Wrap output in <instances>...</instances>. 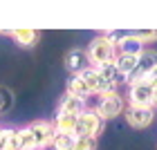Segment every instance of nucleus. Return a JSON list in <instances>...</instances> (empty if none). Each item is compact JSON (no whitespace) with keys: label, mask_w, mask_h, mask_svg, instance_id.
Instances as JSON below:
<instances>
[{"label":"nucleus","mask_w":157,"mask_h":150,"mask_svg":"<svg viewBox=\"0 0 157 150\" xmlns=\"http://www.w3.org/2000/svg\"><path fill=\"white\" fill-rule=\"evenodd\" d=\"M94 110L101 114L103 119H115V117H119V114L124 112V96H121L117 90L108 92V94H101V99H99Z\"/></svg>","instance_id":"6"},{"label":"nucleus","mask_w":157,"mask_h":150,"mask_svg":"<svg viewBox=\"0 0 157 150\" xmlns=\"http://www.w3.org/2000/svg\"><path fill=\"white\" fill-rule=\"evenodd\" d=\"M18 141H20V150H38L36 137H34V132L29 130V128L18 130Z\"/></svg>","instance_id":"17"},{"label":"nucleus","mask_w":157,"mask_h":150,"mask_svg":"<svg viewBox=\"0 0 157 150\" xmlns=\"http://www.w3.org/2000/svg\"><path fill=\"white\" fill-rule=\"evenodd\" d=\"M141 56V54H139ZM139 56H132V54H117V58H115V65L119 69V74L121 76H130L135 72V67H137V61H139Z\"/></svg>","instance_id":"12"},{"label":"nucleus","mask_w":157,"mask_h":150,"mask_svg":"<svg viewBox=\"0 0 157 150\" xmlns=\"http://www.w3.org/2000/svg\"><path fill=\"white\" fill-rule=\"evenodd\" d=\"M65 92L67 94H72V96H78V99H85L90 94V90H88V85H85V81L78 74H72L67 78V83H65Z\"/></svg>","instance_id":"15"},{"label":"nucleus","mask_w":157,"mask_h":150,"mask_svg":"<svg viewBox=\"0 0 157 150\" xmlns=\"http://www.w3.org/2000/svg\"><path fill=\"white\" fill-rule=\"evenodd\" d=\"M76 123H78V117H74V114L56 112L54 117V128L61 134H76Z\"/></svg>","instance_id":"11"},{"label":"nucleus","mask_w":157,"mask_h":150,"mask_svg":"<svg viewBox=\"0 0 157 150\" xmlns=\"http://www.w3.org/2000/svg\"><path fill=\"white\" fill-rule=\"evenodd\" d=\"M155 105H157V90H155Z\"/></svg>","instance_id":"24"},{"label":"nucleus","mask_w":157,"mask_h":150,"mask_svg":"<svg viewBox=\"0 0 157 150\" xmlns=\"http://www.w3.org/2000/svg\"><path fill=\"white\" fill-rule=\"evenodd\" d=\"M135 38L141 40L144 45L153 43V40H157V29H135Z\"/></svg>","instance_id":"19"},{"label":"nucleus","mask_w":157,"mask_h":150,"mask_svg":"<svg viewBox=\"0 0 157 150\" xmlns=\"http://www.w3.org/2000/svg\"><path fill=\"white\" fill-rule=\"evenodd\" d=\"M85 81V85H88V90H90V94H108V92H115V85L117 83H112L108 81L101 72H99L97 67H88V69H83L81 74H78Z\"/></svg>","instance_id":"4"},{"label":"nucleus","mask_w":157,"mask_h":150,"mask_svg":"<svg viewBox=\"0 0 157 150\" xmlns=\"http://www.w3.org/2000/svg\"><path fill=\"white\" fill-rule=\"evenodd\" d=\"M5 34H9V36L16 40L18 45H23V47L36 45V40L40 38V34L36 29H13V32H5Z\"/></svg>","instance_id":"13"},{"label":"nucleus","mask_w":157,"mask_h":150,"mask_svg":"<svg viewBox=\"0 0 157 150\" xmlns=\"http://www.w3.org/2000/svg\"><path fill=\"white\" fill-rule=\"evenodd\" d=\"M155 67H157V52H155V49H144V54H141L139 61H137L135 72L126 78V83H128V85H135V83L146 81Z\"/></svg>","instance_id":"5"},{"label":"nucleus","mask_w":157,"mask_h":150,"mask_svg":"<svg viewBox=\"0 0 157 150\" xmlns=\"http://www.w3.org/2000/svg\"><path fill=\"white\" fill-rule=\"evenodd\" d=\"M27 128H29V130L34 132V137H36L38 150L52 146V141H54V137H56V128L49 123V121H34V123H29Z\"/></svg>","instance_id":"8"},{"label":"nucleus","mask_w":157,"mask_h":150,"mask_svg":"<svg viewBox=\"0 0 157 150\" xmlns=\"http://www.w3.org/2000/svg\"><path fill=\"white\" fill-rule=\"evenodd\" d=\"M9 134H11V128H0V150H5Z\"/></svg>","instance_id":"22"},{"label":"nucleus","mask_w":157,"mask_h":150,"mask_svg":"<svg viewBox=\"0 0 157 150\" xmlns=\"http://www.w3.org/2000/svg\"><path fill=\"white\" fill-rule=\"evenodd\" d=\"M128 103L132 108H153L155 105V88L148 81L130 85V90H128Z\"/></svg>","instance_id":"3"},{"label":"nucleus","mask_w":157,"mask_h":150,"mask_svg":"<svg viewBox=\"0 0 157 150\" xmlns=\"http://www.w3.org/2000/svg\"><path fill=\"white\" fill-rule=\"evenodd\" d=\"M56 112H63V114H74V117H81L85 112V99H78L72 94H63L61 101H59V110Z\"/></svg>","instance_id":"9"},{"label":"nucleus","mask_w":157,"mask_h":150,"mask_svg":"<svg viewBox=\"0 0 157 150\" xmlns=\"http://www.w3.org/2000/svg\"><path fill=\"white\" fill-rule=\"evenodd\" d=\"M117 54H132V56L144 54V43L135 38V29H132V36L124 38V40L117 45Z\"/></svg>","instance_id":"14"},{"label":"nucleus","mask_w":157,"mask_h":150,"mask_svg":"<svg viewBox=\"0 0 157 150\" xmlns=\"http://www.w3.org/2000/svg\"><path fill=\"white\" fill-rule=\"evenodd\" d=\"M88 56H90V63L94 67L99 65H105V63H112L117 58V45L115 43H110L105 36H97L94 40L88 45Z\"/></svg>","instance_id":"1"},{"label":"nucleus","mask_w":157,"mask_h":150,"mask_svg":"<svg viewBox=\"0 0 157 150\" xmlns=\"http://www.w3.org/2000/svg\"><path fill=\"white\" fill-rule=\"evenodd\" d=\"M74 146H76V134H61V132H56V137L52 141L54 150H72Z\"/></svg>","instance_id":"16"},{"label":"nucleus","mask_w":157,"mask_h":150,"mask_svg":"<svg viewBox=\"0 0 157 150\" xmlns=\"http://www.w3.org/2000/svg\"><path fill=\"white\" fill-rule=\"evenodd\" d=\"M0 34H2V32H0Z\"/></svg>","instance_id":"26"},{"label":"nucleus","mask_w":157,"mask_h":150,"mask_svg":"<svg viewBox=\"0 0 157 150\" xmlns=\"http://www.w3.org/2000/svg\"><path fill=\"white\" fill-rule=\"evenodd\" d=\"M153 119H155L153 108H132V105H128V110H126V121H128L130 128H135V130L148 128L153 123Z\"/></svg>","instance_id":"7"},{"label":"nucleus","mask_w":157,"mask_h":150,"mask_svg":"<svg viewBox=\"0 0 157 150\" xmlns=\"http://www.w3.org/2000/svg\"><path fill=\"white\" fill-rule=\"evenodd\" d=\"M97 69H99L105 78H108V81L119 83V76H121V74H119V69H117V65H115V61H112V63H105V65H99Z\"/></svg>","instance_id":"18"},{"label":"nucleus","mask_w":157,"mask_h":150,"mask_svg":"<svg viewBox=\"0 0 157 150\" xmlns=\"http://www.w3.org/2000/svg\"><path fill=\"white\" fill-rule=\"evenodd\" d=\"M103 123H105V119L97 110H85L81 117H78L76 137H92V139H97L99 134H101V130H103Z\"/></svg>","instance_id":"2"},{"label":"nucleus","mask_w":157,"mask_h":150,"mask_svg":"<svg viewBox=\"0 0 157 150\" xmlns=\"http://www.w3.org/2000/svg\"><path fill=\"white\" fill-rule=\"evenodd\" d=\"M72 150H76V148H72Z\"/></svg>","instance_id":"25"},{"label":"nucleus","mask_w":157,"mask_h":150,"mask_svg":"<svg viewBox=\"0 0 157 150\" xmlns=\"http://www.w3.org/2000/svg\"><path fill=\"white\" fill-rule=\"evenodd\" d=\"M146 81H148V83H151V85H153V88L157 90V67H155V69H153V72H151V76H148V78H146Z\"/></svg>","instance_id":"23"},{"label":"nucleus","mask_w":157,"mask_h":150,"mask_svg":"<svg viewBox=\"0 0 157 150\" xmlns=\"http://www.w3.org/2000/svg\"><path fill=\"white\" fill-rule=\"evenodd\" d=\"M65 65H67V69L81 74L83 69L90 67V56H88V52H83V49H72V52L65 56Z\"/></svg>","instance_id":"10"},{"label":"nucleus","mask_w":157,"mask_h":150,"mask_svg":"<svg viewBox=\"0 0 157 150\" xmlns=\"http://www.w3.org/2000/svg\"><path fill=\"white\" fill-rule=\"evenodd\" d=\"M11 105V99H9V92L7 90H0V112H5L7 108Z\"/></svg>","instance_id":"21"},{"label":"nucleus","mask_w":157,"mask_h":150,"mask_svg":"<svg viewBox=\"0 0 157 150\" xmlns=\"http://www.w3.org/2000/svg\"><path fill=\"white\" fill-rule=\"evenodd\" d=\"M76 150H97V139L92 137H76Z\"/></svg>","instance_id":"20"}]
</instances>
